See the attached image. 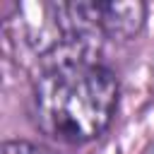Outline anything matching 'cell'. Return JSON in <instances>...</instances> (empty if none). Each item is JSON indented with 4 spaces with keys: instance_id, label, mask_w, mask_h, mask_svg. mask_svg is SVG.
Masks as SVG:
<instances>
[{
    "instance_id": "1",
    "label": "cell",
    "mask_w": 154,
    "mask_h": 154,
    "mask_svg": "<svg viewBox=\"0 0 154 154\" xmlns=\"http://www.w3.org/2000/svg\"><path fill=\"white\" fill-rule=\"evenodd\" d=\"M118 106L116 75L99 60H72L43 67L34 77L31 111L53 140L82 144L103 135Z\"/></svg>"
},
{
    "instance_id": "2",
    "label": "cell",
    "mask_w": 154,
    "mask_h": 154,
    "mask_svg": "<svg viewBox=\"0 0 154 154\" xmlns=\"http://www.w3.org/2000/svg\"><path fill=\"white\" fill-rule=\"evenodd\" d=\"M72 5L101 41H130L147 19V5L140 0H72Z\"/></svg>"
},
{
    "instance_id": "3",
    "label": "cell",
    "mask_w": 154,
    "mask_h": 154,
    "mask_svg": "<svg viewBox=\"0 0 154 154\" xmlns=\"http://www.w3.org/2000/svg\"><path fill=\"white\" fill-rule=\"evenodd\" d=\"M0 154H53V152L34 144V142H26V140H10V142L2 144Z\"/></svg>"
}]
</instances>
